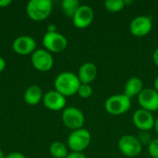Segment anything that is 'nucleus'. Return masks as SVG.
Wrapping results in <instances>:
<instances>
[{
    "mask_svg": "<svg viewBox=\"0 0 158 158\" xmlns=\"http://www.w3.org/2000/svg\"><path fill=\"white\" fill-rule=\"evenodd\" d=\"M80 85L81 81L77 74L71 71H64L59 73L54 82L55 90L65 97L76 94Z\"/></svg>",
    "mask_w": 158,
    "mask_h": 158,
    "instance_id": "nucleus-1",
    "label": "nucleus"
},
{
    "mask_svg": "<svg viewBox=\"0 0 158 158\" xmlns=\"http://www.w3.org/2000/svg\"><path fill=\"white\" fill-rule=\"evenodd\" d=\"M53 8L52 1L50 0H31L26 6L28 17L33 21H43L46 19Z\"/></svg>",
    "mask_w": 158,
    "mask_h": 158,
    "instance_id": "nucleus-2",
    "label": "nucleus"
},
{
    "mask_svg": "<svg viewBox=\"0 0 158 158\" xmlns=\"http://www.w3.org/2000/svg\"><path fill=\"white\" fill-rule=\"evenodd\" d=\"M131 107V99L124 94H113L105 102L106 111L112 116H120L126 114Z\"/></svg>",
    "mask_w": 158,
    "mask_h": 158,
    "instance_id": "nucleus-3",
    "label": "nucleus"
},
{
    "mask_svg": "<svg viewBox=\"0 0 158 158\" xmlns=\"http://www.w3.org/2000/svg\"><path fill=\"white\" fill-rule=\"evenodd\" d=\"M92 142V135L90 131L84 128L71 131L68 137L67 145L71 152L82 153L85 151Z\"/></svg>",
    "mask_w": 158,
    "mask_h": 158,
    "instance_id": "nucleus-4",
    "label": "nucleus"
},
{
    "mask_svg": "<svg viewBox=\"0 0 158 158\" xmlns=\"http://www.w3.org/2000/svg\"><path fill=\"white\" fill-rule=\"evenodd\" d=\"M118 148L127 158H134L142 153L143 144L140 143L137 136L125 134L119 138L118 142Z\"/></svg>",
    "mask_w": 158,
    "mask_h": 158,
    "instance_id": "nucleus-5",
    "label": "nucleus"
},
{
    "mask_svg": "<svg viewBox=\"0 0 158 158\" xmlns=\"http://www.w3.org/2000/svg\"><path fill=\"white\" fill-rule=\"evenodd\" d=\"M61 118L63 124L72 131L83 128L85 122L84 114L80 108L75 106L66 107L62 112Z\"/></svg>",
    "mask_w": 158,
    "mask_h": 158,
    "instance_id": "nucleus-6",
    "label": "nucleus"
},
{
    "mask_svg": "<svg viewBox=\"0 0 158 158\" xmlns=\"http://www.w3.org/2000/svg\"><path fill=\"white\" fill-rule=\"evenodd\" d=\"M43 44L44 49L52 53H60L64 51L68 46L67 38L56 31V32H46L43 37Z\"/></svg>",
    "mask_w": 158,
    "mask_h": 158,
    "instance_id": "nucleus-7",
    "label": "nucleus"
},
{
    "mask_svg": "<svg viewBox=\"0 0 158 158\" xmlns=\"http://www.w3.org/2000/svg\"><path fill=\"white\" fill-rule=\"evenodd\" d=\"M156 118L153 113L139 108L132 114V123L140 131H150L155 127Z\"/></svg>",
    "mask_w": 158,
    "mask_h": 158,
    "instance_id": "nucleus-8",
    "label": "nucleus"
},
{
    "mask_svg": "<svg viewBox=\"0 0 158 158\" xmlns=\"http://www.w3.org/2000/svg\"><path fill=\"white\" fill-rule=\"evenodd\" d=\"M152 29L153 21L148 16H137L130 23V31L135 37H144L151 32Z\"/></svg>",
    "mask_w": 158,
    "mask_h": 158,
    "instance_id": "nucleus-9",
    "label": "nucleus"
},
{
    "mask_svg": "<svg viewBox=\"0 0 158 158\" xmlns=\"http://www.w3.org/2000/svg\"><path fill=\"white\" fill-rule=\"evenodd\" d=\"M33 68L41 72L49 71L54 66V58L50 52L45 49H36L31 55Z\"/></svg>",
    "mask_w": 158,
    "mask_h": 158,
    "instance_id": "nucleus-10",
    "label": "nucleus"
},
{
    "mask_svg": "<svg viewBox=\"0 0 158 158\" xmlns=\"http://www.w3.org/2000/svg\"><path fill=\"white\" fill-rule=\"evenodd\" d=\"M137 99L141 108L151 113L158 110V93L154 88H144Z\"/></svg>",
    "mask_w": 158,
    "mask_h": 158,
    "instance_id": "nucleus-11",
    "label": "nucleus"
},
{
    "mask_svg": "<svg viewBox=\"0 0 158 158\" xmlns=\"http://www.w3.org/2000/svg\"><path fill=\"white\" fill-rule=\"evenodd\" d=\"M94 18V9L89 5H81L72 18L73 25L78 29H85L92 24Z\"/></svg>",
    "mask_w": 158,
    "mask_h": 158,
    "instance_id": "nucleus-12",
    "label": "nucleus"
},
{
    "mask_svg": "<svg viewBox=\"0 0 158 158\" xmlns=\"http://www.w3.org/2000/svg\"><path fill=\"white\" fill-rule=\"evenodd\" d=\"M12 48L14 52L19 56L32 55L36 50V42L31 36L21 35L14 40Z\"/></svg>",
    "mask_w": 158,
    "mask_h": 158,
    "instance_id": "nucleus-13",
    "label": "nucleus"
},
{
    "mask_svg": "<svg viewBox=\"0 0 158 158\" xmlns=\"http://www.w3.org/2000/svg\"><path fill=\"white\" fill-rule=\"evenodd\" d=\"M44 106L51 111H60L66 108L67 99L56 90L47 92L43 97Z\"/></svg>",
    "mask_w": 158,
    "mask_h": 158,
    "instance_id": "nucleus-14",
    "label": "nucleus"
},
{
    "mask_svg": "<svg viewBox=\"0 0 158 158\" xmlns=\"http://www.w3.org/2000/svg\"><path fill=\"white\" fill-rule=\"evenodd\" d=\"M98 69L93 62L83 63L78 70V78L82 84H91L97 77Z\"/></svg>",
    "mask_w": 158,
    "mask_h": 158,
    "instance_id": "nucleus-15",
    "label": "nucleus"
},
{
    "mask_svg": "<svg viewBox=\"0 0 158 158\" xmlns=\"http://www.w3.org/2000/svg\"><path fill=\"white\" fill-rule=\"evenodd\" d=\"M143 89V80L139 77H131L126 81L123 94L130 99H132L134 97H138Z\"/></svg>",
    "mask_w": 158,
    "mask_h": 158,
    "instance_id": "nucleus-16",
    "label": "nucleus"
},
{
    "mask_svg": "<svg viewBox=\"0 0 158 158\" xmlns=\"http://www.w3.org/2000/svg\"><path fill=\"white\" fill-rule=\"evenodd\" d=\"M43 91L38 85H31L28 87L24 93V100L29 106H36L43 99Z\"/></svg>",
    "mask_w": 158,
    "mask_h": 158,
    "instance_id": "nucleus-17",
    "label": "nucleus"
},
{
    "mask_svg": "<svg viewBox=\"0 0 158 158\" xmlns=\"http://www.w3.org/2000/svg\"><path fill=\"white\" fill-rule=\"evenodd\" d=\"M69 147L62 142H54L49 147V152L54 158H66L69 155Z\"/></svg>",
    "mask_w": 158,
    "mask_h": 158,
    "instance_id": "nucleus-18",
    "label": "nucleus"
},
{
    "mask_svg": "<svg viewBox=\"0 0 158 158\" xmlns=\"http://www.w3.org/2000/svg\"><path fill=\"white\" fill-rule=\"evenodd\" d=\"M80 6L81 4L78 0H63L61 3V9L66 17L72 19Z\"/></svg>",
    "mask_w": 158,
    "mask_h": 158,
    "instance_id": "nucleus-19",
    "label": "nucleus"
},
{
    "mask_svg": "<svg viewBox=\"0 0 158 158\" xmlns=\"http://www.w3.org/2000/svg\"><path fill=\"white\" fill-rule=\"evenodd\" d=\"M106 9L112 13H117L121 11L126 6L124 0H107L104 3Z\"/></svg>",
    "mask_w": 158,
    "mask_h": 158,
    "instance_id": "nucleus-20",
    "label": "nucleus"
},
{
    "mask_svg": "<svg viewBox=\"0 0 158 158\" xmlns=\"http://www.w3.org/2000/svg\"><path fill=\"white\" fill-rule=\"evenodd\" d=\"M93 87L91 84H82L81 83L79 89H78V92H77V94L81 97V98H83V99H87V98H90L92 95H93Z\"/></svg>",
    "mask_w": 158,
    "mask_h": 158,
    "instance_id": "nucleus-21",
    "label": "nucleus"
},
{
    "mask_svg": "<svg viewBox=\"0 0 158 158\" xmlns=\"http://www.w3.org/2000/svg\"><path fill=\"white\" fill-rule=\"evenodd\" d=\"M147 151L152 158H158V137L151 141L147 146Z\"/></svg>",
    "mask_w": 158,
    "mask_h": 158,
    "instance_id": "nucleus-22",
    "label": "nucleus"
},
{
    "mask_svg": "<svg viewBox=\"0 0 158 158\" xmlns=\"http://www.w3.org/2000/svg\"><path fill=\"white\" fill-rule=\"evenodd\" d=\"M137 138H138V140L140 141V143L143 145H147V146L149 145V143L153 140L151 134L149 133V131H140Z\"/></svg>",
    "mask_w": 158,
    "mask_h": 158,
    "instance_id": "nucleus-23",
    "label": "nucleus"
},
{
    "mask_svg": "<svg viewBox=\"0 0 158 158\" xmlns=\"http://www.w3.org/2000/svg\"><path fill=\"white\" fill-rule=\"evenodd\" d=\"M5 158H26V157H25V156H24L23 154H21V153H19V152H12V153H10V154L6 155Z\"/></svg>",
    "mask_w": 158,
    "mask_h": 158,
    "instance_id": "nucleus-24",
    "label": "nucleus"
},
{
    "mask_svg": "<svg viewBox=\"0 0 158 158\" xmlns=\"http://www.w3.org/2000/svg\"><path fill=\"white\" fill-rule=\"evenodd\" d=\"M66 158H87L86 156L83 153H76V152H71L68 155Z\"/></svg>",
    "mask_w": 158,
    "mask_h": 158,
    "instance_id": "nucleus-25",
    "label": "nucleus"
},
{
    "mask_svg": "<svg viewBox=\"0 0 158 158\" xmlns=\"http://www.w3.org/2000/svg\"><path fill=\"white\" fill-rule=\"evenodd\" d=\"M153 61H154L155 65L158 68V47L153 53Z\"/></svg>",
    "mask_w": 158,
    "mask_h": 158,
    "instance_id": "nucleus-26",
    "label": "nucleus"
},
{
    "mask_svg": "<svg viewBox=\"0 0 158 158\" xmlns=\"http://www.w3.org/2000/svg\"><path fill=\"white\" fill-rule=\"evenodd\" d=\"M11 3V0H0V7H7Z\"/></svg>",
    "mask_w": 158,
    "mask_h": 158,
    "instance_id": "nucleus-27",
    "label": "nucleus"
},
{
    "mask_svg": "<svg viewBox=\"0 0 158 158\" xmlns=\"http://www.w3.org/2000/svg\"><path fill=\"white\" fill-rule=\"evenodd\" d=\"M6 61H5V59L2 57V56H0V72H2L5 69H6Z\"/></svg>",
    "mask_w": 158,
    "mask_h": 158,
    "instance_id": "nucleus-28",
    "label": "nucleus"
},
{
    "mask_svg": "<svg viewBox=\"0 0 158 158\" xmlns=\"http://www.w3.org/2000/svg\"><path fill=\"white\" fill-rule=\"evenodd\" d=\"M56 30H57L56 29V26L54 25V24H50L47 27V32H56Z\"/></svg>",
    "mask_w": 158,
    "mask_h": 158,
    "instance_id": "nucleus-29",
    "label": "nucleus"
},
{
    "mask_svg": "<svg viewBox=\"0 0 158 158\" xmlns=\"http://www.w3.org/2000/svg\"><path fill=\"white\" fill-rule=\"evenodd\" d=\"M154 89L158 93V76L154 81Z\"/></svg>",
    "mask_w": 158,
    "mask_h": 158,
    "instance_id": "nucleus-30",
    "label": "nucleus"
},
{
    "mask_svg": "<svg viewBox=\"0 0 158 158\" xmlns=\"http://www.w3.org/2000/svg\"><path fill=\"white\" fill-rule=\"evenodd\" d=\"M154 130H155V131L157 133L158 135V118L156 119V122H155V127H154Z\"/></svg>",
    "mask_w": 158,
    "mask_h": 158,
    "instance_id": "nucleus-31",
    "label": "nucleus"
},
{
    "mask_svg": "<svg viewBox=\"0 0 158 158\" xmlns=\"http://www.w3.org/2000/svg\"><path fill=\"white\" fill-rule=\"evenodd\" d=\"M6 157V156H5V154H4V152L0 149V158H5Z\"/></svg>",
    "mask_w": 158,
    "mask_h": 158,
    "instance_id": "nucleus-32",
    "label": "nucleus"
}]
</instances>
